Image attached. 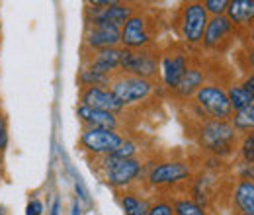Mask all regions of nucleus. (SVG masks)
Returning a JSON list of instances; mask_svg holds the SVG:
<instances>
[{
	"mask_svg": "<svg viewBox=\"0 0 254 215\" xmlns=\"http://www.w3.org/2000/svg\"><path fill=\"white\" fill-rule=\"evenodd\" d=\"M162 24L164 22L155 8H145V4H139L137 12L122 28V47L143 49V47L157 45V37L160 35Z\"/></svg>",
	"mask_w": 254,
	"mask_h": 215,
	"instance_id": "obj_3",
	"label": "nucleus"
},
{
	"mask_svg": "<svg viewBox=\"0 0 254 215\" xmlns=\"http://www.w3.org/2000/svg\"><path fill=\"white\" fill-rule=\"evenodd\" d=\"M193 168L186 158H162L147 162L145 184L151 190H168L182 184H191Z\"/></svg>",
	"mask_w": 254,
	"mask_h": 215,
	"instance_id": "obj_5",
	"label": "nucleus"
},
{
	"mask_svg": "<svg viewBox=\"0 0 254 215\" xmlns=\"http://www.w3.org/2000/svg\"><path fill=\"white\" fill-rule=\"evenodd\" d=\"M8 147V118L0 114V154Z\"/></svg>",
	"mask_w": 254,
	"mask_h": 215,
	"instance_id": "obj_28",
	"label": "nucleus"
},
{
	"mask_svg": "<svg viewBox=\"0 0 254 215\" xmlns=\"http://www.w3.org/2000/svg\"><path fill=\"white\" fill-rule=\"evenodd\" d=\"M241 86L247 90V92L251 94L254 98V74H249V76H245L243 80H241Z\"/></svg>",
	"mask_w": 254,
	"mask_h": 215,
	"instance_id": "obj_30",
	"label": "nucleus"
},
{
	"mask_svg": "<svg viewBox=\"0 0 254 215\" xmlns=\"http://www.w3.org/2000/svg\"><path fill=\"white\" fill-rule=\"evenodd\" d=\"M80 106H88L102 112H112V114H126L127 108L112 94L110 88H100V86H90V88H80L78 94Z\"/></svg>",
	"mask_w": 254,
	"mask_h": 215,
	"instance_id": "obj_16",
	"label": "nucleus"
},
{
	"mask_svg": "<svg viewBox=\"0 0 254 215\" xmlns=\"http://www.w3.org/2000/svg\"><path fill=\"white\" fill-rule=\"evenodd\" d=\"M129 112V110H127ZM126 112V114H127ZM126 114H112V112H102L94 110L88 106H80L76 108V116L82 123V127H98V129H110V131H120L126 135L127 123L124 120Z\"/></svg>",
	"mask_w": 254,
	"mask_h": 215,
	"instance_id": "obj_15",
	"label": "nucleus"
},
{
	"mask_svg": "<svg viewBox=\"0 0 254 215\" xmlns=\"http://www.w3.org/2000/svg\"><path fill=\"white\" fill-rule=\"evenodd\" d=\"M26 212H28L26 215H41V214H43V204H41V202H39L37 198H33L32 202L28 204Z\"/></svg>",
	"mask_w": 254,
	"mask_h": 215,
	"instance_id": "obj_29",
	"label": "nucleus"
},
{
	"mask_svg": "<svg viewBox=\"0 0 254 215\" xmlns=\"http://www.w3.org/2000/svg\"><path fill=\"white\" fill-rule=\"evenodd\" d=\"M225 90H227L229 104H231V108H233V112H235V114H237V112L247 110L249 106H253L254 104V98L247 92V90L241 86V82H237V80H233L231 84H227V86H225Z\"/></svg>",
	"mask_w": 254,
	"mask_h": 215,
	"instance_id": "obj_20",
	"label": "nucleus"
},
{
	"mask_svg": "<svg viewBox=\"0 0 254 215\" xmlns=\"http://www.w3.org/2000/svg\"><path fill=\"white\" fill-rule=\"evenodd\" d=\"M141 182L135 184L129 190H124V192H118L120 194V206L124 210V215H147L149 210H151V204L141 192Z\"/></svg>",
	"mask_w": 254,
	"mask_h": 215,
	"instance_id": "obj_19",
	"label": "nucleus"
},
{
	"mask_svg": "<svg viewBox=\"0 0 254 215\" xmlns=\"http://www.w3.org/2000/svg\"><path fill=\"white\" fill-rule=\"evenodd\" d=\"M120 45H122V28L106 22H94V20L86 22L82 47L100 51V49H114Z\"/></svg>",
	"mask_w": 254,
	"mask_h": 215,
	"instance_id": "obj_12",
	"label": "nucleus"
},
{
	"mask_svg": "<svg viewBox=\"0 0 254 215\" xmlns=\"http://www.w3.org/2000/svg\"><path fill=\"white\" fill-rule=\"evenodd\" d=\"M241 43L247 45V47H254V22H253V26L249 28V31L241 37Z\"/></svg>",
	"mask_w": 254,
	"mask_h": 215,
	"instance_id": "obj_31",
	"label": "nucleus"
},
{
	"mask_svg": "<svg viewBox=\"0 0 254 215\" xmlns=\"http://www.w3.org/2000/svg\"><path fill=\"white\" fill-rule=\"evenodd\" d=\"M203 8L207 10L209 18L225 16V12L229 8V0H203Z\"/></svg>",
	"mask_w": 254,
	"mask_h": 215,
	"instance_id": "obj_27",
	"label": "nucleus"
},
{
	"mask_svg": "<svg viewBox=\"0 0 254 215\" xmlns=\"http://www.w3.org/2000/svg\"><path fill=\"white\" fill-rule=\"evenodd\" d=\"M110 80H112V76L100 74V72L88 71V69H80V72H78V84H80V88H90V86L110 88Z\"/></svg>",
	"mask_w": 254,
	"mask_h": 215,
	"instance_id": "obj_22",
	"label": "nucleus"
},
{
	"mask_svg": "<svg viewBox=\"0 0 254 215\" xmlns=\"http://www.w3.org/2000/svg\"><path fill=\"white\" fill-rule=\"evenodd\" d=\"M126 139L127 135L120 133V131L82 127L80 137H78V145L88 156H108V154L116 153Z\"/></svg>",
	"mask_w": 254,
	"mask_h": 215,
	"instance_id": "obj_10",
	"label": "nucleus"
},
{
	"mask_svg": "<svg viewBox=\"0 0 254 215\" xmlns=\"http://www.w3.org/2000/svg\"><path fill=\"white\" fill-rule=\"evenodd\" d=\"M110 90L129 110V108L139 106V104L147 102L149 98H153L160 90V82L124 74L122 71H118L110 80Z\"/></svg>",
	"mask_w": 254,
	"mask_h": 215,
	"instance_id": "obj_6",
	"label": "nucleus"
},
{
	"mask_svg": "<svg viewBox=\"0 0 254 215\" xmlns=\"http://www.w3.org/2000/svg\"><path fill=\"white\" fill-rule=\"evenodd\" d=\"M235 63L245 76L254 74V47L241 45V49L235 53Z\"/></svg>",
	"mask_w": 254,
	"mask_h": 215,
	"instance_id": "obj_23",
	"label": "nucleus"
},
{
	"mask_svg": "<svg viewBox=\"0 0 254 215\" xmlns=\"http://www.w3.org/2000/svg\"><path fill=\"white\" fill-rule=\"evenodd\" d=\"M237 158L241 164H254V129L241 133L239 147H237Z\"/></svg>",
	"mask_w": 254,
	"mask_h": 215,
	"instance_id": "obj_21",
	"label": "nucleus"
},
{
	"mask_svg": "<svg viewBox=\"0 0 254 215\" xmlns=\"http://www.w3.org/2000/svg\"><path fill=\"white\" fill-rule=\"evenodd\" d=\"M231 206L235 215H254V182L237 180L231 188Z\"/></svg>",
	"mask_w": 254,
	"mask_h": 215,
	"instance_id": "obj_18",
	"label": "nucleus"
},
{
	"mask_svg": "<svg viewBox=\"0 0 254 215\" xmlns=\"http://www.w3.org/2000/svg\"><path fill=\"white\" fill-rule=\"evenodd\" d=\"M231 125L239 131V133H247V131H253L254 129V104L249 106L247 110L243 112H237L231 120Z\"/></svg>",
	"mask_w": 254,
	"mask_h": 215,
	"instance_id": "obj_24",
	"label": "nucleus"
},
{
	"mask_svg": "<svg viewBox=\"0 0 254 215\" xmlns=\"http://www.w3.org/2000/svg\"><path fill=\"white\" fill-rule=\"evenodd\" d=\"M0 215H8V212H6V208H2V206H0Z\"/></svg>",
	"mask_w": 254,
	"mask_h": 215,
	"instance_id": "obj_33",
	"label": "nucleus"
},
{
	"mask_svg": "<svg viewBox=\"0 0 254 215\" xmlns=\"http://www.w3.org/2000/svg\"><path fill=\"white\" fill-rule=\"evenodd\" d=\"M193 106L207 118L215 122H231L235 112L229 104L225 84L219 80H207L191 98Z\"/></svg>",
	"mask_w": 254,
	"mask_h": 215,
	"instance_id": "obj_7",
	"label": "nucleus"
},
{
	"mask_svg": "<svg viewBox=\"0 0 254 215\" xmlns=\"http://www.w3.org/2000/svg\"><path fill=\"white\" fill-rule=\"evenodd\" d=\"M90 168L104 180V184L114 188L116 192L129 190L145 180L149 158H116L108 156H88Z\"/></svg>",
	"mask_w": 254,
	"mask_h": 215,
	"instance_id": "obj_2",
	"label": "nucleus"
},
{
	"mask_svg": "<svg viewBox=\"0 0 254 215\" xmlns=\"http://www.w3.org/2000/svg\"><path fill=\"white\" fill-rule=\"evenodd\" d=\"M49 215H61V202H59V200L53 202V206H51V210H49Z\"/></svg>",
	"mask_w": 254,
	"mask_h": 215,
	"instance_id": "obj_32",
	"label": "nucleus"
},
{
	"mask_svg": "<svg viewBox=\"0 0 254 215\" xmlns=\"http://www.w3.org/2000/svg\"><path fill=\"white\" fill-rule=\"evenodd\" d=\"M207 78H209V69L203 65V61H201L199 57L193 55V61H191V65L188 67V71L184 72L182 80L178 82V86L170 94H172L176 100L188 102V100L193 98V94L197 92V90L207 82Z\"/></svg>",
	"mask_w": 254,
	"mask_h": 215,
	"instance_id": "obj_14",
	"label": "nucleus"
},
{
	"mask_svg": "<svg viewBox=\"0 0 254 215\" xmlns=\"http://www.w3.org/2000/svg\"><path fill=\"white\" fill-rule=\"evenodd\" d=\"M235 39H239L237 31H235L233 24L229 22L227 16L209 18L199 51H205V53H211V55H225L235 45Z\"/></svg>",
	"mask_w": 254,
	"mask_h": 215,
	"instance_id": "obj_11",
	"label": "nucleus"
},
{
	"mask_svg": "<svg viewBox=\"0 0 254 215\" xmlns=\"http://www.w3.org/2000/svg\"><path fill=\"white\" fill-rule=\"evenodd\" d=\"M191 139L197 149L211 158L225 160L229 156H237L239 137L241 133L231 125V122H215V120H195L190 129Z\"/></svg>",
	"mask_w": 254,
	"mask_h": 215,
	"instance_id": "obj_1",
	"label": "nucleus"
},
{
	"mask_svg": "<svg viewBox=\"0 0 254 215\" xmlns=\"http://www.w3.org/2000/svg\"><path fill=\"white\" fill-rule=\"evenodd\" d=\"M172 204H174V214L176 215H207L205 208L197 206L191 198H182V200H176Z\"/></svg>",
	"mask_w": 254,
	"mask_h": 215,
	"instance_id": "obj_25",
	"label": "nucleus"
},
{
	"mask_svg": "<svg viewBox=\"0 0 254 215\" xmlns=\"http://www.w3.org/2000/svg\"><path fill=\"white\" fill-rule=\"evenodd\" d=\"M122 51H124V47L100 49V51L82 47V69L94 71V72L106 74V76H114L122 65Z\"/></svg>",
	"mask_w": 254,
	"mask_h": 215,
	"instance_id": "obj_13",
	"label": "nucleus"
},
{
	"mask_svg": "<svg viewBox=\"0 0 254 215\" xmlns=\"http://www.w3.org/2000/svg\"><path fill=\"white\" fill-rule=\"evenodd\" d=\"M225 16L229 18L237 31V37L241 39L254 22V0H231Z\"/></svg>",
	"mask_w": 254,
	"mask_h": 215,
	"instance_id": "obj_17",
	"label": "nucleus"
},
{
	"mask_svg": "<svg viewBox=\"0 0 254 215\" xmlns=\"http://www.w3.org/2000/svg\"><path fill=\"white\" fill-rule=\"evenodd\" d=\"M172 22L178 33V41L191 51H199L209 22V14L203 8V2H182Z\"/></svg>",
	"mask_w": 254,
	"mask_h": 215,
	"instance_id": "obj_4",
	"label": "nucleus"
},
{
	"mask_svg": "<svg viewBox=\"0 0 254 215\" xmlns=\"http://www.w3.org/2000/svg\"><path fill=\"white\" fill-rule=\"evenodd\" d=\"M120 71L124 74L160 82V47L151 45L143 49H124Z\"/></svg>",
	"mask_w": 254,
	"mask_h": 215,
	"instance_id": "obj_8",
	"label": "nucleus"
},
{
	"mask_svg": "<svg viewBox=\"0 0 254 215\" xmlns=\"http://www.w3.org/2000/svg\"><path fill=\"white\" fill-rule=\"evenodd\" d=\"M147 215H176L174 214V204L170 200H164V198L155 200L151 204V210Z\"/></svg>",
	"mask_w": 254,
	"mask_h": 215,
	"instance_id": "obj_26",
	"label": "nucleus"
},
{
	"mask_svg": "<svg viewBox=\"0 0 254 215\" xmlns=\"http://www.w3.org/2000/svg\"><path fill=\"white\" fill-rule=\"evenodd\" d=\"M191 61H193L191 49L184 47L180 41L160 49V82L168 92H172L178 86Z\"/></svg>",
	"mask_w": 254,
	"mask_h": 215,
	"instance_id": "obj_9",
	"label": "nucleus"
}]
</instances>
